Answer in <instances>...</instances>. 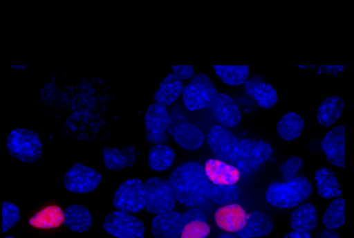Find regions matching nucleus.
<instances>
[{"label":"nucleus","instance_id":"obj_17","mask_svg":"<svg viewBox=\"0 0 354 238\" xmlns=\"http://www.w3.org/2000/svg\"><path fill=\"white\" fill-rule=\"evenodd\" d=\"M138 151L136 146H127L122 149L106 146L102 151V159L106 167L112 171H120L132 166L137 158Z\"/></svg>","mask_w":354,"mask_h":238},{"label":"nucleus","instance_id":"obj_7","mask_svg":"<svg viewBox=\"0 0 354 238\" xmlns=\"http://www.w3.org/2000/svg\"><path fill=\"white\" fill-rule=\"evenodd\" d=\"M113 204L118 210L127 213L140 212L146 204L144 183L138 178L124 181L113 194Z\"/></svg>","mask_w":354,"mask_h":238},{"label":"nucleus","instance_id":"obj_38","mask_svg":"<svg viewBox=\"0 0 354 238\" xmlns=\"http://www.w3.org/2000/svg\"><path fill=\"white\" fill-rule=\"evenodd\" d=\"M322 238H339V236L337 232L329 229L323 232Z\"/></svg>","mask_w":354,"mask_h":238},{"label":"nucleus","instance_id":"obj_30","mask_svg":"<svg viewBox=\"0 0 354 238\" xmlns=\"http://www.w3.org/2000/svg\"><path fill=\"white\" fill-rule=\"evenodd\" d=\"M240 189L236 185H217L210 183L208 199L220 205H228L239 198Z\"/></svg>","mask_w":354,"mask_h":238},{"label":"nucleus","instance_id":"obj_24","mask_svg":"<svg viewBox=\"0 0 354 238\" xmlns=\"http://www.w3.org/2000/svg\"><path fill=\"white\" fill-rule=\"evenodd\" d=\"M169 116L166 107L153 103L145 116V125L149 134L154 136L163 133L167 128Z\"/></svg>","mask_w":354,"mask_h":238},{"label":"nucleus","instance_id":"obj_15","mask_svg":"<svg viewBox=\"0 0 354 238\" xmlns=\"http://www.w3.org/2000/svg\"><path fill=\"white\" fill-rule=\"evenodd\" d=\"M214 219L221 229L227 232H237L245 226L247 214L242 206L231 203L217 209Z\"/></svg>","mask_w":354,"mask_h":238},{"label":"nucleus","instance_id":"obj_6","mask_svg":"<svg viewBox=\"0 0 354 238\" xmlns=\"http://www.w3.org/2000/svg\"><path fill=\"white\" fill-rule=\"evenodd\" d=\"M270 145L262 140H239L236 152L232 165L248 172L263 165L272 154Z\"/></svg>","mask_w":354,"mask_h":238},{"label":"nucleus","instance_id":"obj_29","mask_svg":"<svg viewBox=\"0 0 354 238\" xmlns=\"http://www.w3.org/2000/svg\"><path fill=\"white\" fill-rule=\"evenodd\" d=\"M64 221V214L59 206H49L30 220V223L37 228H51L59 227Z\"/></svg>","mask_w":354,"mask_h":238},{"label":"nucleus","instance_id":"obj_31","mask_svg":"<svg viewBox=\"0 0 354 238\" xmlns=\"http://www.w3.org/2000/svg\"><path fill=\"white\" fill-rule=\"evenodd\" d=\"M344 199H336L329 205L322 218L325 227L333 230L344 223Z\"/></svg>","mask_w":354,"mask_h":238},{"label":"nucleus","instance_id":"obj_21","mask_svg":"<svg viewBox=\"0 0 354 238\" xmlns=\"http://www.w3.org/2000/svg\"><path fill=\"white\" fill-rule=\"evenodd\" d=\"M289 223L293 230L308 232L313 230L318 223L316 208L310 203L299 205L291 214Z\"/></svg>","mask_w":354,"mask_h":238},{"label":"nucleus","instance_id":"obj_35","mask_svg":"<svg viewBox=\"0 0 354 238\" xmlns=\"http://www.w3.org/2000/svg\"><path fill=\"white\" fill-rule=\"evenodd\" d=\"M172 73L180 80L192 78L194 75V70L192 66L173 65L171 66Z\"/></svg>","mask_w":354,"mask_h":238},{"label":"nucleus","instance_id":"obj_18","mask_svg":"<svg viewBox=\"0 0 354 238\" xmlns=\"http://www.w3.org/2000/svg\"><path fill=\"white\" fill-rule=\"evenodd\" d=\"M273 228L274 222L269 214L254 211L247 214L245 226L236 233L241 238L262 237L270 233Z\"/></svg>","mask_w":354,"mask_h":238},{"label":"nucleus","instance_id":"obj_32","mask_svg":"<svg viewBox=\"0 0 354 238\" xmlns=\"http://www.w3.org/2000/svg\"><path fill=\"white\" fill-rule=\"evenodd\" d=\"M210 232V228L206 221L195 220L183 226L180 238H206Z\"/></svg>","mask_w":354,"mask_h":238},{"label":"nucleus","instance_id":"obj_34","mask_svg":"<svg viewBox=\"0 0 354 238\" xmlns=\"http://www.w3.org/2000/svg\"><path fill=\"white\" fill-rule=\"evenodd\" d=\"M301 165V158L296 156H292L289 157L284 163L280 165L279 171L283 178L288 181L295 178L296 174Z\"/></svg>","mask_w":354,"mask_h":238},{"label":"nucleus","instance_id":"obj_2","mask_svg":"<svg viewBox=\"0 0 354 238\" xmlns=\"http://www.w3.org/2000/svg\"><path fill=\"white\" fill-rule=\"evenodd\" d=\"M312 191V184L308 179L295 177L285 183H272L266 191V199L274 207L290 208L306 200Z\"/></svg>","mask_w":354,"mask_h":238},{"label":"nucleus","instance_id":"obj_33","mask_svg":"<svg viewBox=\"0 0 354 238\" xmlns=\"http://www.w3.org/2000/svg\"><path fill=\"white\" fill-rule=\"evenodd\" d=\"M20 219L19 208L12 202L2 203V232H6L14 227Z\"/></svg>","mask_w":354,"mask_h":238},{"label":"nucleus","instance_id":"obj_11","mask_svg":"<svg viewBox=\"0 0 354 238\" xmlns=\"http://www.w3.org/2000/svg\"><path fill=\"white\" fill-rule=\"evenodd\" d=\"M207 141L217 159L230 163L234 161L239 140L230 129L218 125L212 126L207 132Z\"/></svg>","mask_w":354,"mask_h":238},{"label":"nucleus","instance_id":"obj_19","mask_svg":"<svg viewBox=\"0 0 354 238\" xmlns=\"http://www.w3.org/2000/svg\"><path fill=\"white\" fill-rule=\"evenodd\" d=\"M64 224L71 230L77 232L88 231L92 225L90 210L82 204L68 206L64 212Z\"/></svg>","mask_w":354,"mask_h":238},{"label":"nucleus","instance_id":"obj_28","mask_svg":"<svg viewBox=\"0 0 354 238\" xmlns=\"http://www.w3.org/2000/svg\"><path fill=\"white\" fill-rule=\"evenodd\" d=\"M214 69L217 76L226 84L239 86L247 80L249 75V66H218L214 65Z\"/></svg>","mask_w":354,"mask_h":238},{"label":"nucleus","instance_id":"obj_23","mask_svg":"<svg viewBox=\"0 0 354 238\" xmlns=\"http://www.w3.org/2000/svg\"><path fill=\"white\" fill-rule=\"evenodd\" d=\"M245 91L252 96L260 107L271 109L277 103V91L272 85L254 80H247L244 82Z\"/></svg>","mask_w":354,"mask_h":238},{"label":"nucleus","instance_id":"obj_36","mask_svg":"<svg viewBox=\"0 0 354 238\" xmlns=\"http://www.w3.org/2000/svg\"><path fill=\"white\" fill-rule=\"evenodd\" d=\"M183 224H186L188 222L201 220L205 221L207 218L205 214L197 208H191L187 210L183 215Z\"/></svg>","mask_w":354,"mask_h":238},{"label":"nucleus","instance_id":"obj_9","mask_svg":"<svg viewBox=\"0 0 354 238\" xmlns=\"http://www.w3.org/2000/svg\"><path fill=\"white\" fill-rule=\"evenodd\" d=\"M102 176L94 169L77 163L64 176V186L69 192L85 194L94 191L102 181Z\"/></svg>","mask_w":354,"mask_h":238},{"label":"nucleus","instance_id":"obj_3","mask_svg":"<svg viewBox=\"0 0 354 238\" xmlns=\"http://www.w3.org/2000/svg\"><path fill=\"white\" fill-rule=\"evenodd\" d=\"M6 146L10 156L25 163H35L42 154V143L39 135L28 129L11 130L6 138Z\"/></svg>","mask_w":354,"mask_h":238},{"label":"nucleus","instance_id":"obj_27","mask_svg":"<svg viewBox=\"0 0 354 238\" xmlns=\"http://www.w3.org/2000/svg\"><path fill=\"white\" fill-rule=\"evenodd\" d=\"M175 153L171 147L165 145H157L150 149L147 161L152 170L163 171L172 165Z\"/></svg>","mask_w":354,"mask_h":238},{"label":"nucleus","instance_id":"obj_40","mask_svg":"<svg viewBox=\"0 0 354 238\" xmlns=\"http://www.w3.org/2000/svg\"><path fill=\"white\" fill-rule=\"evenodd\" d=\"M3 238H15V237H12V236H8V237H3Z\"/></svg>","mask_w":354,"mask_h":238},{"label":"nucleus","instance_id":"obj_22","mask_svg":"<svg viewBox=\"0 0 354 238\" xmlns=\"http://www.w3.org/2000/svg\"><path fill=\"white\" fill-rule=\"evenodd\" d=\"M315 181L318 194L325 199H333L342 195L343 190L335 173L328 167L317 169Z\"/></svg>","mask_w":354,"mask_h":238},{"label":"nucleus","instance_id":"obj_20","mask_svg":"<svg viewBox=\"0 0 354 238\" xmlns=\"http://www.w3.org/2000/svg\"><path fill=\"white\" fill-rule=\"evenodd\" d=\"M183 82L173 73L167 75L160 82L153 95L155 103L169 106L182 93Z\"/></svg>","mask_w":354,"mask_h":238},{"label":"nucleus","instance_id":"obj_37","mask_svg":"<svg viewBox=\"0 0 354 238\" xmlns=\"http://www.w3.org/2000/svg\"><path fill=\"white\" fill-rule=\"evenodd\" d=\"M283 238H313L310 232L292 230L286 233Z\"/></svg>","mask_w":354,"mask_h":238},{"label":"nucleus","instance_id":"obj_4","mask_svg":"<svg viewBox=\"0 0 354 238\" xmlns=\"http://www.w3.org/2000/svg\"><path fill=\"white\" fill-rule=\"evenodd\" d=\"M217 93L214 82L202 73L194 76L182 91L184 104L189 111L211 107Z\"/></svg>","mask_w":354,"mask_h":238},{"label":"nucleus","instance_id":"obj_16","mask_svg":"<svg viewBox=\"0 0 354 238\" xmlns=\"http://www.w3.org/2000/svg\"><path fill=\"white\" fill-rule=\"evenodd\" d=\"M182 215L176 211L157 214L151 221L155 238H177L183 228Z\"/></svg>","mask_w":354,"mask_h":238},{"label":"nucleus","instance_id":"obj_5","mask_svg":"<svg viewBox=\"0 0 354 238\" xmlns=\"http://www.w3.org/2000/svg\"><path fill=\"white\" fill-rule=\"evenodd\" d=\"M144 186L145 208L149 213L160 214L172 211L176 201L168 181L162 177H151L145 181Z\"/></svg>","mask_w":354,"mask_h":238},{"label":"nucleus","instance_id":"obj_26","mask_svg":"<svg viewBox=\"0 0 354 238\" xmlns=\"http://www.w3.org/2000/svg\"><path fill=\"white\" fill-rule=\"evenodd\" d=\"M304 128V120L297 113H286L277 125L278 135L285 140H293L298 138Z\"/></svg>","mask_w":354,"mask_h":238},{"label":"nucleus","instance_id":"obj_1","mask_svg":"<svg viewBox=\"0 0 354 238\" xmlns=\"http://www.w3.org/2000/svg\"><path fill=\"white\" fill-rule=\"evenodd\" d=\"M168 181L175 199L184 205L196 206L208 199L211 183L205 176L203 167L196 162H187L177 166Z\"/></svg>","mask_w":354,"mask_h":238},{"label":"nucleus","instance_id":"obj_10","mask_svg":"<svg viewBox=\"0 0 354 238\" xmlns=\"http://www.w3.org/2000/svg\"><path fill=\"white\" fill-rule=\"evenodd\" d=\"M167 130L176 143L187 150L198 149L205 139L203 133L195 125L180 115L170 118Z\"/></svg>","mask_w":354,"mask_h":238},{"label":"nucleus","instance_id":"obj_25","mask_svg":"<svg viewBox=\"0 0 354 238\" xmlns=\"http://www.w3.org/2000/svg\"><path fill=\"white\" fill-rule=\"evenodd\" d=\"M344 107L343 99L338 95H330L319 104L317 118L320 125L328 127L333 125L342 115Z\"/></svg>","mask_w":354,"mask_h":238},{"label":"nucleus","instance_id":"obj_12","mask_svg":"<svg viewBox=\"0 0 354 238\" xmlns=\"http://www.w3.org/2000/svg\"><path fill=\"white\" fill-rule=\"evenodd\" d=\"M344 125L329 130L321 143V147L328 161L335 166L344 167Z\"/></svg>","mask_w":354,"mask_h":238},{"label":"nucleus","instance_id":"obj_8","mask_svg":"<svg viewBox=\"0 0 354 238\" xmlns=\"http://www.w3.org/2000/svg\"><path fill=\"white\" fill-rule=\"evenodd\" d=\"M103 228L116 238H144L145 236L142 221L120 210H113L106 215Z\"/></svg>","mask_w":354,"mask_h":238},{"label":"nucleus","instance_id":"obj_14","mask_svg":"<svg viewBox=\"0 0 354 238\" xmlns=\"http://www.w3.org/2000/svg\"><path fill=\"white\" fill-rule=\"evenodd\" d=\"M211 107L221 126L233 128L239 123L241 118L240 109L229 95L218 93Z\"/></svg>","mask_w":354,"mask_h":238},{"label":"nucleus","instance_id":"obj_13","mask_svg":"<svg viewBox=\"0 0 354 238\" xmlns=\"http://www.w3.org/2000/svg\"><path fill=\"white\" fill-rule=\"evenodd\" d=\"M203 168L206 177L214 185H235L240 179L241 172L237 167L219 159L207 160Z\"/></svg>","mask_w":354,"mask_h":238},{"label":"nucleus","instance_id":"obj_39","mask_svg":"<svg viewBox=\"0 0 354 238\" xmlns=\"http://www.w3.org/2000/svg\"><path fill=\"white\" fill-rule=\"evenodd\" d=\"M218 238H240V237L236 236L235 235L231 234V233H222L221 234Z\"/></svg>","mask_w":354,"mask_h":238}]
</instances>
